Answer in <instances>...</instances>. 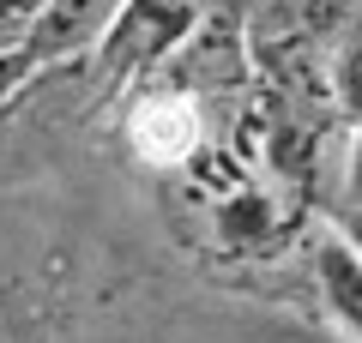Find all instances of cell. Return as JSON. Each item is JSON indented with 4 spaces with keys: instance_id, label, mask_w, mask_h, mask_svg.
Wrapping results in <instances>:
<instances>
[{
    "instance_id": "obj_1",
    "label": "cell",
    "mask_w": 362,
    "mask_h": 343,
    "mask_svg": "<svg viewBox=\"0 0 362 343\" xmlns=\"http://www.w3.org/2000/svg\"><path fill=\"white\" fill-rule=\"evenodd\" d=\"M199 6L206 0H121L103 42H97V85H103V97L133 90V85L163 73L187 49V37L199 25Z\"/></svg>"
},
{
    "instance_id": "obj_5",
    "label": "cell",
    "mask_w": 362,
    "mask_h": 343,
    "mask_svg": "<svg viewBox=\"0 0 362 343\" xmlns=\"http://www.w3.org/2000/svg\"><path fill=\"white\" fill-rule=\"evenodd\" d=\"M332 102L338 121H362V18L332 42Z\"/></svg>"
},
{
    "instance_id": "obj_7",
    "label": "cell",
    "mask_w": 362,
    "mask_h": 343,
    "mask_svg": "<svg viewBox=\"0 0 362 343\" xmlns=\"http://www.w3.org/2000/svg\"><path fill=\"white\" fill-rule=\"evenodd\" d=\"M338 223H344V235L362 247V205H344V211H338Z\"/></svg>"
},
{
    "instance_id": "obj_6",
    "label": "cell",
    "mask_w": 362,
    "mask_h": 343,
    "mask_svg": "<svg viewBox=\"0 0 362 343\" xmlns=\"http://www.w3.org/2000/svg\"><path fill=\"white\" fill-rule=\"evenodd\" d=\"M344 205H362V121H350L344 145Z\"/></svg>"
},
{
    "instance_id": "obj_4",
    "label": "cell",
    "mask_w": 362,
    "mask_h": 343,
    "mask_svg": "<svg viewBox=\"0 0 362 343\" xmlns=\"http://www.w3.org/2000/svg\"><path fill=\"white\" fill-rule=\"evenodd\" d=\"M308 271H314V295H320L326 325L344 343H362V247L344 235V223L314 235Z\"/></svg>"
},
{
    "instance_id": "obj_3",
    "label": "cell",
    "mask_w": 362,
    "mask_h": 343,
    "mask_svg": "<svg viewBox=\"0 0 362 343\" xmlns=\"http://www.w3.org/2000/svg\"><path fill=\"white\" fill-rule=\"evenodd\" d=\"M115 6H121V0H42V6H37V25H30V37H25V49L0 61L6 90H18L25 78L49 73V66H61V61L97 54L109 18H115Z\"/></svg>"
},
{
    "instance_id": "obj_2",
    "label": "cell",
    "mask_w": 362,
    "mask_h": 343,
    "mask_svg": "<svg viewBox=\"0 0 362 343\" xmlns=\"http://www.w3.org/2000/svg\"><path fill=\"white\" fill-rule=\"evenodd\" d=\"M206 97L187 90L181 78L157 73L145 85H133L127 97V145L139 163L151 169H187L194 151L206 145Z\"/></svg>"
}]
</instances>
